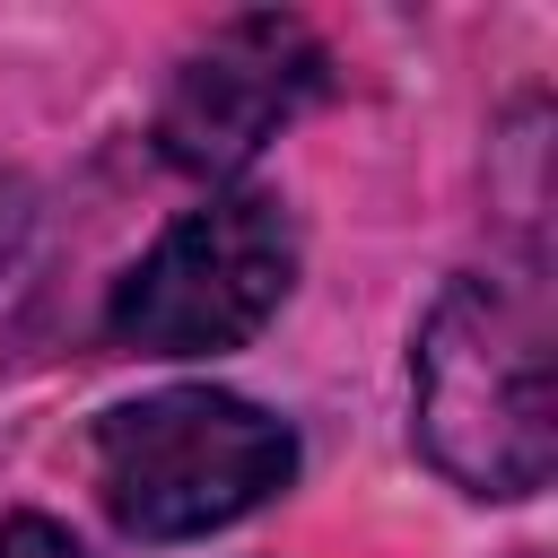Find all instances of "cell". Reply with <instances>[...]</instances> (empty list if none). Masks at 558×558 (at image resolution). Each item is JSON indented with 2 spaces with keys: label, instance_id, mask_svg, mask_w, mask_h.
<instances>
[{
  "label": "cell",
  "instance_id": "1",
  "mask_svg": "<svg viewBox=\"0 0 558 558\" xmlns=\"http://www.w3.org/2000/svg\"><path fill=\"white\" fill-rule=\"evenodd\" d=\"M427 462L471 497H532L558 462L549 305L532 279H453L410 349Z\"/></svg>",
  "mask_w": 558,
  "mask_h": 558
},
{
  "label": "cell",
  "instance_id": "2",
  "mask_svg": "<svg viewBox=\"0 0 558 558\" xmlns=\"http://www.w3.org/2000/svg\"><path fill=\"white\" fill-rule=\"evenodd\" d=\"M288 471H296L288 418H270L244 392H209V384L122 401L96 427V488H105L113 523L140 541L218 532V523L253 514L262 497H279Z\"/></svg>",
  "mask_w": 558,
  "mask_h": 558
},
{
  "label": "cell",
  "instance_id": "3",
  "mask_svg": "<svg viewBox=\"0 0 558 558\" xmlns=\"http://www.w3.org/2000/svg\"><path fill=\"white\" fill-rule=\"evenodd\" d=\"M288 279H296L288 209L262 192H227V201L183 209L140 253V270L113 288L105 331L140 357H218V349H244L279 314Z\"/></svg>",
  "mask_w": 558,
  "mask_h": 558
},
{
  "label": "cell",
  "instance_id": "4",
  "mask_svg": "<svg viewBox=\"0 0 558 558\" xmlns=\"http://www.w3.org/2000/svg\"><path fill=\"white\" fill-rule=\"evenodd\" d=\"M323 87V44L296 17H235L218 26L166 87L157 113V148L183 174H235L253 166Z\"/></svg>",
  "mask_w": 558,
  "mask_h": 558
},
{
  "label": "cell",
  "instance_id": "5",
  "mask_svg": "<svg viewBox=\"0 0 558 558\" xmlns=\"http://www.w3.org/2000/svg\"><path fill=\"white\" fill-rule=\"evenodd\" d=\"M0 558H87L52 514H9L0 523Z\"/></svg>",
  "mask_w": 558,
  "mask_h": 558
},
{
  "label": "cell",
  "instance_id": "6",
  "mask_svg": "<svg viewBox=\"0 0 558 558\" xmlns=\"http://www.w3.org/2000/svg\"><path fill=\"white\" fill-rule=\"evenodd\" d=\"M9 227H17V209H0V253H9Z\"/></svg>",
  "mask_w": 558,
  "mask_h": 558
}]
</instances>
